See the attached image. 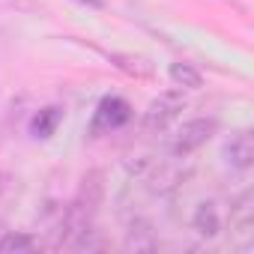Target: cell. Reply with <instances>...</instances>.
<instances>
[{"mask_svg":"<svg viewBox=\"0 0 254 254\" xmlns=\"http://www.w3.org/2000/svg\"><path fill=\"white\" fill-rule=\"evenodd\" d=\"M129 120H132V105H129V102H126L123 96H105V99L96 105V111H93L90 135H93V138L111 135V132L123 129Z\"/></svg>","mask_w":254,"mask_h":254,"instance_id":"cell-1","label":"cell"},{"mask_svg":"<svg viewBox=\"0 0 254 254\" xmlns=\"http://www.w3.org/2000/svg\"><path fill=\"white\" fill-rule=\"evenodd\" d=\"M215 129H218V123H215L212 117H197V120L183 123V129L177 132V138H174V144H171V153H174L177 159L191 156L194 150H200V147L215 135Z\"/></svg>","mask_w":254,"mask_h":254,"instance_id":"cell-2","label":"cell"},{"mask_svg":"<svg viewBox=\"0 0 254 254\" xmlns=\"http://www.w3.org/2000/svg\"><path fill=\"white\" fill-rule=\"evenodd\" d=\"M230 239L239 251H248L254 242V194L242 191L230 206Z\"/></svg>","mask_w":254,"mask_h":254,"instance_id":"cell-3","label":"cell"},{"mask_svg":"<svg viewBox=\"0 0 254 254\" xmlns=\"http://www.w3.org/2000/svg\"><path fill=\"white\" fill-rule=\"evenodd\" d=\"M183 108H186V96H183V90L159 93V96L150 102V108L144 111V129H147V132H162L171 120L180 117Z\"/></svg>","mask_w":254,"mask_h":254,"instance_id":"cell-4","label":"cell"},{"mask_svg":"<svg viewBox=\"0 0 254 254\" xmlns=\"http://www.w3.org/2000/svg\"><path fill=\"white\" fill-rule=\"evenodd\" d=\"M221 156H224V162H227L233 171L251 168V162H254V138H251V132H236V135L224 144Z\"/></svg>","mask_w":254,"mask_h":254,"instance_id":"cell-5","label":"cell"},{"mask_svg":"<svg viewBox=\"0 0 254 254\" xmlns=\"http://www.w3.org/2000/svg\"><path fill=\"white\" fill-rule=\"evenodd\" d=\"M191 227H194L203 239L218 236V230H221V218H218V209H215L212 200H200V203H197V209H194V215H191Z\"/></svg>","mask_w":254,"mask_h":254,"instance_id":"cell-6","label":"cell"},{"mask_svg":"<svg viewBox=\"0 0 254 254\" xmlns=\"http://www.w3.org/2000/svg\"><path fill=\"white\" fill-rule=\"evenodd\" d=\"M60 120H63V108H57V105L42 108V111L33 117V123H30V135H33V138H51V135L57 132Z\"/></svg>","mask_w":254,"mask_h":254,"instance_id":"cell-7","label":"cell"},{"mask_svg":"<svg viewBox=\"0 0 254 254\" xmlns=\"http://www.w3.org/2000/svg\"><path fill=\"white\" fill-rule=\"evenodd\" d=\"M168 75H171V81L180 87V90H197L200 87V72L191 66V63H171V69H168Z\"/></svg>","mask_w":254,"mask_h":254,"instance_id":"cell-8","label":"cell"},{"mask_svg":"<svg viewBox=\"0 0 254 254\" xmlns=\"http://www.w3.org/2000/svg\"><path fill=\"white\" fill-rule=\"evenodd\" d=\"M36 251V239L30 233H6L0 242V254H30Z\"/></svg>","mask_w":254,"mask_h":254,"instance_id":"cell-9","label":"cell"},{"mask_svg":"<svg viewBox=\"0 0 254 254\" xmlns=\"http://www.w3.org/2000/svg\"><path fill=\"white\" fill-rule=\"evenodd\" d=\"M126 245L135 248V251H153V248H156V236H153L150 224H147V221H138V233L129 230V236H126Z\"/></svg>","mask_w":254,"mask_h":254,"instance_id":"cell-10","label":"cell"},{"mask_svg":"<svg viewBox=\"0 0 254 254\" xmlns=\"http://www.w3.org/2000/svg\"><path fill=\"white\" fill-rule=\"evenodd\" d=\"M78 3H87V6H102V0H78Z\"/></svg>","mask_w":254,"mask_h":254,"instance_id":"cell-11","label":"cell"},{"mask_svg":"<svg viewBox=\"0 0 254 254\" xmlns=\"http://www.w3.org/2000/svg\"><path fill=\"white\" fill-rule=\"evenodd\" d=\"M6 233H9V230H6V224L0 221V242H3V236H6Z\"/></svg>","mask_w":254,"mask_h":254,"instance_id":"cell-12","label":"cell"},{"mask_svg":"<svg viewBox=\"0 0 254 254\" xmlns=\"http://www.w3.org/2000/svg\"><path fill=\"white\" fill-rule=\"evenodd\" d=\"M9 3H15V0H0V6H9Z\"/></svg>","mask_w":254,"mask_h":254,"instance_id":"cell-13","label":"cell"}]
</instances>
